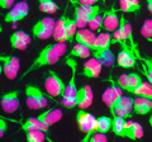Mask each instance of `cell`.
Masks as SVG:
<instances>
[{"mask_svg": "<svg viewBox=\"0 0 152 142\" xmlns=\"http://www.w3.org/2000/svg\"><path fill=\"white\" fill-rule=\"evenodd\" d=\"M93 56L100 61V64L103 66H107V67H110V66L114 64V56L112 53L110 48L104 50V51H99L96 53H94Z\"/></svg>", "mask_w": 152, "mask_h": 142, "instance_id": "d4e9b609", "label": "cell"}, {"mask_svg": "<svg viewBox=\"0 0 152 142\" xmlns=\"http://www.w3.org/2000/svg\"><path fill=\"white\" fill-rule=\"evenodd\" d=\"M99 13H100V7L98 4H95V5H84V4L75 5L74 19L76 22L77 28H85L89 24V22L91 20V18Z\"/></svg>", "mask_w": 152, "mask_h": 142, "instance_id": "277c9868", "label": "cell"}, {"mask_svg": "<svg viewBox=\"0 0 152 142\" xmlns=\"http://www.w3.org/2000/svg\"><path fill=\"white\" fill-rule=\"evenodd\" d=\"M29 13V5L27 1H19L9 9L5 15V23H17L19 20L24 19Z\"/></svg>", "mask_w": 152, "mask_h": 142, "instance_id": "ba28073f", "label": "cell"}, {"mask_svg": "<svg viewBox=\"0 0 152 142\" xmlns=\"http://www.w3.org/2000/svg\"><path fill=\"white\" fill-rule=\"evenodd\" d=\"M66 50H67V47H66L65 42H56V43L47 45L45 48L41 50V52L36 57V60L33 61L31 64V66L28 67V70L22 74L20 80H23L27 75H29L32 71H34L36 69L57 64L60 61V59L66 53Z\"/></svg>", "mask_w": 152, "mask_h": 142, "instance_id": "6da1fadb", "label": "cell"}, {"mask_svg": "<svg viewBox=\"0 0 152 142\" xmlns=\"http://www.w3.org/2000/svg\"><path fill=\"white\" fill-rule=\"evenodd\" d=\"M141 34L148 41L152 38V20L151 19H147L143 22V24L141 27Z\"/></svg>", "mask_w": 152, "mask_h": 142, "instance_id": "e575fe53", "label": "cell"}, {"mask_svg": "<svg viewBox=\"0 0 152 142\" xmlns=\"http://www.w3.org/2000/svg\"><path fill=\"white\" fill-rule=\"evenodd\" d=\"M66 22H67V14L66 12L58 18V20L56 22L55 28H53V40L56 42H64V33H65V27H66Z\"/></svg>", "mask_w": 152, "mask_h": 142, "instance_id": "603a6c76", "label": "cell"}, {"mask_svg": "<svg viewBox=\"0 0 152 142\" xmlns=\"http://www.w3.org/2000/svg\"><path fill=\"white\" fill-rule=\"evenodd\" d=\"M122 91H123V89H122L121 86H118L115 83H113L110 86L107 88L105 90H104L103 95H102V100H103V103L109 108V111H110V113H112V116H113V117H115L114 109H115L117 102L119 100V98L123 95Z\"/></svg>", "mask_w": 152, "mask_h": 142, "instance_id": "52a82bcc", "label": "cell"}, {"mask_svg": "<svg viewBox=\"0 0 152 142\" xmlns=\"http://www.w3.org/2000/svg\"><path fill=\"white\" fill-rule=\"evenodd\" d=\"M112 126H113V118H109L107 116H102L96 118V127L99 132L108 133L112 130Z\"/></svg>", "mask_w": 152, "mask_h": 142, "instance_id": "f1b7e54d", "label": "cell"}, {"mask_svg": "<svg viewBox=\"0 0 152 142\" xmlns=\"http://www.w3.org/2000/svg\"><path fill=\"white\" fill-rule=\"evenodd\" d=\"M133 103H134L133 98L122 95L119 98V100L117 102L115 109H114L115 116L123 117V118H131L133 114Z\"/></svg>", "mask_w": 152, "mask_h": 142, "instance_id": "7c38bea8", "label": "cell"}, {"mask_svg": "<svg viewBox=\"0 0 152 142\" xmlns=\"http://www.w3.org/2000/svg\"><path fill=\"white\" fill-rule=\"evenodd\" d=\"M66 65L71 69V78L69 84L66 85L65 88V93L64 95L61 97V104L67 108H72L77 105V90L75 84V76H76V67H77V64H76L75 60H71V57L69 56L67 61H66Z\"/></svg>", "mask_w": 152, "mask_h": 142, "instance_id": "7a4b0ae2", "label": "cell"}, {"mask_svg": "<svg viewBox=\"0 0 152 142\" xmlns=\"http://www.w3.org/2000/svg\"><path fill=\"white\" fill-rule=\"evenodd\" d=\"M45 88H46V91L48 93L52 98H57V97L64 95L66 85L64 84L62 79H61L55 71L50 70L45 79Z\"/></svg>", "mask_w": 152, "mask_h": 142, "instance_id": "8992f818", "label": "cell"}, {"mask_svg": "<svg viewBox=\"0 0 152 142\" xmlns=\"http://www.w3.org/2000/svg\"><path fill=\"white\" fill-rule=\"evenodd\" d=\"M98 0H79V4H84V5H95Z\"/></svg>", "mask_w": 152, "mask_h": 142, "instance_id": "60d3db41", "label": "cell"}, {"mask_svg": "<svg viewBox=\"0 0 152 142\" xmlns=\"http://www.w3.org/2000/svg\"><path fill=\"white\" fill-rule=\"evenodd\" d=\"M0 104L5 113H9V114L15 113L19 108V90H12L3 94Z\"/></svg>", "mask_w": 152, "mask_h": 142, "instance_id": "30bf717a", "label": "cell"}, {"mask_svg": "<svg viewBox=\"0 0 152 142\" xmlns=\"http://www.w3.org/2000/svg\"><path fill=\"white\" fill-rule=\"evenodd\" d=\"M147 3V8H148V12L152 14V0H146Z\"/></svg>", "mask_w": 152, "mask_h": 142, "instance_id": "b9f144b4", "label": "cell"}, {"mask_svg": "<svg viewBox=\"0 0 152 142\" xmlns=\"http://www.w3.org/2000/svg\"><path fill=\"white\" fill-rule=\"evenodd\" d=\"M152 112V100L148 98L137 95L133 103V113L138 116H146Z\"/></svg>", "mask_w": 152, "mask_h": 142, "instance_id": "ac0fdd59", "label": "cell"}, {"mask_svg": "<svg viewBox=\"0 0 152 142\" xmlns=\"http://www.w3.org/2000/svg\"><path fill=\"white\" fill-rule=\"evenodd\" d=\"M136 53L131 47H122L117 56V65L123 69H132L136 66Z\"/></svg>", "mask_w": 152, "mask_h": 142, "instance_id": "8fae6325", "label": "cell"}, {"mask_svg": "<svg viewBox=\"0 0 152 142\" xmlns=\"http://www.w3.org/2000/svg\"><path fill=\"white\" fill-rule=\"evenodd\" d=\"M9 41H10V46L13 50L24 51V50H27V47L31 43L32 40H31V36L27 34L26 32L17 31L10 36V40Z\"/></svg>", "mask_w": 152, "mask_h": 142, "instance_id": "9a60e30c", "label": "cell"}, {"mask_svg": "<svg viewBox=\"0 0 152 142\" xmlns=\"http://www.w3.org/2000/svg\"><path fill=\"white\" fill-rule=\"evenodd\" d=\"M121 24V17H118L114 8L109 9L103 14V29L107 32H114Z\"/></svg>", "mask_w": 152, "mask_h": 142, "instance_id": "5bb4252c", "label": "cell"}, {"mask_svg": "<svg viewBox=\"0 0 152 142\" xmlns=\"http://www.w3.org/2000/svg\"><path fill=\"white\" fill-rule=\"evenodd\" d=\"M69 1L71 4H74V5H77V4H79V0H69Z\"/></svg>", "mask_w": 152, "mask_h": 142, "instance_id": "ee69618b", "label": "cell"}, {"mask_svg": "<svg viewBox=\"0 0 152 142\" xmlns=\"http://www.w3.org/2000/svg\"><path fill=\"white\" fill-rule=\"evenodd\" d=\"M36 24H37V26H39V27L48 28V29H53V28H55V24H56V22H55L53 18H51V17H45V18H41V19L38 20Z\"/></svg>", "mask_w": 152, "mask_h": 142, "instance_id": "d590c367", "label": "cell"}, {"mask_svg": "<svg viewBox=\"0 0 152 142\" xmlns=\"http://www.w3.org/2000/svg\"><path fill=\"white\" fill-rule=\"evenodd\" d=\"M32 130H42L45 132H48L50 126L46 124L45 122H42L38 117H31L22 124V131L28 132V131H32Z\"/></svg>", "mask_w": 152, "mask_h": 142, "instance_id": "7402d4cb", "label": "cell"}, {"mask_svg": "<svg viewBox=\"0 0 152 142\" xmlns=\"http://www.w3.org/2000/svg\"><path fill=\"white\" fill-rule=\"evenodd\" d=\"M76 42H79V43H83L85 46H88L90 50H93V47L95 45V41H96V34H95V32L91 31L89 28V29H79L76 32L75 34V38H74Z\"/></svg>", "mask_w": 152, "mask_h": 142, "instance_id": "e0dca14e", "label": "cell"}, {"mask_svg": "<svg viewBox=\"0 0 152 142\" xmlns=\"http://www.w3.org/2000/svg\"><path fill=\"white\" fill-rule=\"evenodd\" d=\"M107 141H108L107 133H103V132H99V131H96L90 137V142H107Z\"/></svg>", "mask_w": 152, "mask_h": 142, "instance_id": "8d00e7d4", "label": "cell"}, {"mask_svg": "<svg viewBox=\"0 0 152 142\" xmlns=\"http://www.w3.org/2000/svg\"><path fill=\"white\" fill-rule=\"evenodd\" d=\"M93 103V91L90 85H84L77 90V107L85 109L89 108Z\"/></svg>", "mask_w": 152, "mask_h": 142, "instance_id": "d6986e66", "label": "cell"}, {"mask_svg": "<svg viewBox=\"0 0 152 142\" xmlns=\"http://www.w3.org/2000/svg\"><path fill=\"white\" fill-rule=\"evenodd\" d=\"M129 1H132L133 4H134L136 7H138V8H141V3H140V0H129Z\"/></svg>", "mask_w": 152, "mask_h": 142, "instance_id": "7bdbcfd3", "label": "cell"}, {"mask_svg": "<svg viewBox=\"0 0 152 142\" xmlns=\"http://www.w3.org/2000/svg\"><path fill=\"white\" fill-rule=\"evenodd\" d=\"M38 118L51 127L52 124H55V123L61 121V118H62V111L58 109V108H51L48 111L42 112L41 114L38 116Z\"/></svg>", "mask_w": 152, "mask_h": 142, "instance_id": "44dd1931", "label": "cell"}, {"mask_svg": "<svg viewBox=\"0 0 152 142\" xmlns=\"http://www.w3.org/2000/svg\"><path fill=\"white\" fill-rule=\"evenodd\" d=\"M3 32V27H1V24H0V33Z\"/></svg>", "mask_w": 152, "mask_h": 142, "instance_id": "7dc6e473", "label": "cell"}, {"mask_svg": "<svg viewBox=\"0 0 152 142\" xmlns=\"http://www.w3.org/2000/svg\"><path fill=\"white\" fill-rule=\"evenodd\" d=\"M14 3H15V0H0V8L7 10L14 5Z\"/></svg>", "mask_w": 152, "mask_h": 142, "instance_id": "f35d334b", "label": "cell"}, {"mask_svg": "<svg viewBox=\"0 0 152 142\" xmlns=\"http://www.w3.org/2000/svg\"><path fill=\"white\" fill-rule=\"evenodd\" d=\"M91 55H93L91 50L88 46L79 43V42H76V45L72 47V50L69 53L70 57H79V59H89Z\"/></svg>", "mask_w": 152, "mask_h": 142, "instance_id": "cb8c5ba5", "label": "cell"}, {"mask_svg": "<svg viewBox=\"0 0 152 142\" xmlns=\"http://www.w3.org/2000/svg\"><path fill=\"white\" fill-rule=\"evenodd\" d=\"M1 74H3V65L0 64V75H1Z\"/></svg>", "mask_w": 152, "mask_h": 142, "instance_id": "bcb514c9", "label": "cell"}, {"mask_svg": "<svg viewBox=\"0 0 152 142\" xmlns=\"http://www.w3.org/2000/svg\"><path fill=\"white\" fill-rule=\"evenodd\" d=\"M88 27L91 31H94V32H100L103 29V15H102V14L99 13L95 17H93L91 20L89 22Z\"/></svg>", "mask_w": 152, "mask_h": 142, "instance_id": "d6a6232c", "label": "cell"}, {"mask_svg": "<svg viewBox=\"0 0 152 142\" xmlns=\"http://www.w3.org/2000/svg\"><path fill=\"white\" fill-rule=\"evenodd\" d=\"M76 122H77L79 130L85 135L83 137V142L90 141V137L98 131L96 118L91 113H88L80 108V111H77V114H76Z\"/></svg>", "mask_w": 152, "mask_h": 142, "instance_id": "3957f363", "label": "cell"}, {"mask_svg": "<svg viewBox=\"0 0 152 142\" xmlns=\"http://www.w3.org/2000/svg\"><path fill=\"white\" fill-rule=\"evenodd\" d=\"M148 122H150V126L152 127V114H151V117H150V119H148Z\"/></svg>", "mask_w": 152, "mask_h": 142, "instance_id": "f6af8a7d", "label": "cell"}, {"mask_svg": "<svg viewBox=\"0 0 152 142\" xmlns=\"http://www.w3.org/2000/svg\"><path fill=\"white\" fill-rule=\"evenodd\" d=\"M7 121H12V122H17L14 119H4V118L0 117V138L5 135V132L8 130V124H7Z\"/></svg>", "mask_w": 152, "mask_h": 142, "instance_id": "74e56055", "label": "cell"}, {"mask_svg": "<svg viewBox=\"0 0 152 142\" xmlns=\"http://www.w3.org/2000/svg\"><path fill=\"white\" fill-rule=\"evenodd\" d=\"M103 1H104V3H107V0H103Z\"/></svg>", "mask_w": 152, "mask_h": 142, "instance_id": "c3c4849f", "label": "cell"}, {"mask_svg": "<svg viewBox=\"0 0 152 142\" xmlns=\"http://www.w3.org/2000/svg\"><path fill=\"white\" fill-rule=\"evenodd\" d=\"M26 99H27V105L29 109L37 111V109H43V108L47 107L46 95L34 85L28 84L26 86Z\"/></svg>", "mask_w": 152, "mask_h": 142, "instance_id": "5b68a950", "label": "cell"}, {"mask_svg": "<svg viewBox=\"0 0 152 142\" xmlns=\"http://www.w3.org/2000/svg\"><path fill=\"white\" fill-rule=\"evenodd\" d=\"M37 1H38V5H39L41 12H43L46 14H55L60 9V7L53 0H37Z\"/></svg>", "mask_w": 152, "mask_h": 142, "instance_id": "4316f807", "label": "cell"}, {"mask_svg": "<svg viewBox=\"0 0 152 142\" xmlns=\"http://www.w3.org/2000/svg\"><path fill=\"white\" fill-rule=\"evenodd\" d=\"M142 72L145 74V76L147 78V80H148L150 84L152 85V71H150L145 65H142Z\"/></svg>", "mask_w": 152, "mask_h": 142, "instance_id": "ab89813d", "label": "cell"}, {"mask_svg": "<svg viewBox=\"0 0 152 142\" xmlns=\"http://www.w3.org/2000/svg\"><path fill=\"white\" fill-rule=\"evenodd\" d=\"M142 78L138 74L132 72V74H123L121 75L118 80L115 81V84L118 86H121L123 90H127L128 93H132L137 86H140L142 84Z\"/></svg>", "mask_w": 152, "mask_h": 142, "instance_id": "9c48e42d", "label": "cell"}, {"mask_svg": "<svg viewBox=\"0 0 152 142\" xmlns=\"http://www.w3.org/2000/svg\"><path fill=\"white\" fill-rule=\"evenodd\" d=\"M0 61H5V62L10 64L12 67L19 72V69H20V62H19V59L17 57V56H4V55H0Z\"/></svg>", "mask_w": 152, "mask_h": 142, "instance_id": "836d02e7", "label": "cell"}, {"mask_svg": "<svg viewBox=\"0 0 152 142\" xmlns=\"http://www.w3.org/2000/svg\"><path fill=\"white\" fill-rule=\"evenodd\" d=\"M129 140H140L143 137V128L138 122L133 121H126L124 123V130H123V136Z\"/></svg>", "mask_w": 152, "mask_h": 142, "instance_id": "2e32d148", "label": "cell"}, {"mask_svg": "<svg viewBox=\"0 0 152 142\" xmlns=\"http://www.w3.org/2000/svg\"><path fill=\"white\" fill-rule=\"evenodd\" d=\"M47 132L42 130H32L26 132V137L28 142H43L46 140Z\"/></svg>", "mask_w": 152, "mask_h": 142, "instance_id": "f546056e", "label": "cell"}, {"mask_svg": "<svg viewBox=\"0 0 152 142\" xmlns=\"http://www.w3.org/2000/svg\"><path fill=\"white\" fill-rule=\"evenodd\" d=\"M119 7H121V10L124 12V13H132V14H137L140 13V9L138 7H136L134 4L129 0H119Z\"/></svg>", "mask_w": 152, "mask_h": 142, "instance_id": "1f68e13d", "label": "cell"}, {"mask_svg": "<svg viewBox=\"0 0 152 142\" xmlns=\"http://www.w3.org/2000/svg\"><path fill=\"white\" fill-rule=\"evenodd\" d=\"M124 123H126V118L123 117H113V126H112V131L115 136H123V130H124Z\"/></svg>", "mask_w": 152, "mask_h": 142, "instance_id": "4dcf8cb0", "label": "cell"}, {"mask_svg": "<svg viewBox=\"0 0 152 142\" xmlns=\"http://www.w3.org/2000/svg\"><path fill=\"white\" fill-rule=\"evenodd\" d=\"M102 67H103V65L100 64V61L93 56L91 59L85 61V64L83 66L81 75L89 78V79H96V78H99V75L102 72Z\"/></svg>", "mask_w": 152, "mask_h": 142, "instance_id": "4fadbf2b", "label": "cell"}, {"mask_svg": "<svg viewBox=\"0 0 152 142\" xmlns=\"http://www.w3.org/2000/svg\"><path fill=\"white\" fill-rule=\"evenodd\" d=\"M113 43L112 41V34L110 32H104V33H99L96 36V41H95V45L91 50V53H96L99 51H104L110 48V45Z\"/></svg>", "mask_w": 152, "mask_h": 142, "instance_id": "ffe728a7", "label": "cell"}, {"mask_svg": "<svg viewBox=\"0 0 152 142\" xmlns=\"http://www.w3.org/2000/svg\"><path fill=\"white\" fill-rule=\"evenodd\" d=\"M76 22L75 19H71V18L67 17V22H66V27H65V33H64V42H70L75 38V34H76Z\"/></svg>", "mask_w": 152, "mask_h": 142, "instance_id": "484cf974", "label": "cell"}, {"mask_svg": "<svg viewBox=\"0 0 152 142\" xmlns=\"http://www.w3.org/2000/svg\"><path fill=\"white\" fill-rule=\"evenodd\" d=\"M32 34L36 37V38H39V40H48L53 34V29H48V28H45V27H39L34 24L32 28Z\"/></svg>", "mask_w": 152, "mask_h": 142, "instance_id": "83f0119b", "label": "cell"}]
</instances>
